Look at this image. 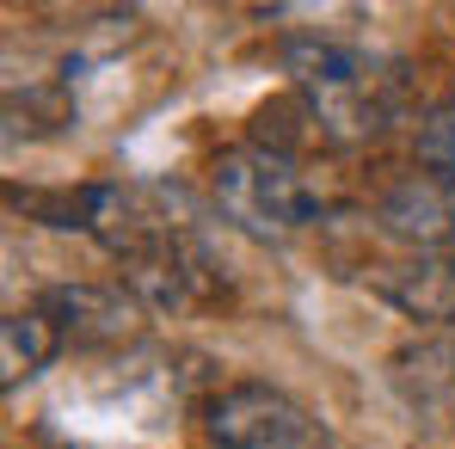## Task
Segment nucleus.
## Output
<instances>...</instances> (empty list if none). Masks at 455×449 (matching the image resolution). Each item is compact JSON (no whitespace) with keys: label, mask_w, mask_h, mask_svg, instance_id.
<instances>
[{"label":"nucleus","mask_w":455,"mask_h":449,"mask_svg":"<svg viewBox=\"0 0 455 449\" xmlns=\"http://www.w3.org/2000/svg\"><path fill=\"white\" fill-rule=\"evenodd\" d=\"M277 62L290 75V99L302 105L314 142H326V148H376L406 117L400 62H387V56L363 50V44L290 37L277 50Z\"/></svg>","instance_id":"1"},{"label":"nucleus","mask_w":455,"mask_h":449,"mask_svg":"<svg viewBox=\"0 0 455 449\" xmlns=\"http://www.w3.org/2000/svg\"><path fill=\"white\" fill-rule=\"evenodd\" d=\"M210 191L222 204V216L259 240H290L302 228L320 222V191L302 179L296 154H277L265 142H240L210 160Z\"/></svg>","instance_id":"2"},{"label":"nucleus","mask_w":455,"mask_h":449,"mask_svg":"<svg viewBox=\"0 0 455 449\" xmlns=\"http://www.w3.org/2000/svg\"><path fill=\"white\" fill-rule=\"evenodd\" d=\"M210 449H332V431L277 381H228L204 400Z\"/></svg>","instance_id":"3"},{"label":"nucleus","mask_w":455,"mask_h":449,"mask_svg":"<svg viewBox=\"0 0 455 449\" xmlns=\"http://www.w3.org/2000/svg\"><path fill=\"white\" fill-rule=\"evenodd\" d=\"M31 308L56 326L62 351H105V345H124V339L136 333V314H142V301L124 296V290H111V284H44Z\"/></svg>","instance_id":"4"},{"label":"nucleus","mask_w":455,"mask_h":449,"mask_svg":"<svg viewBox=\"0 0 455 449\" xmlns=\"http://www.w3.org/2000/svg\"><path fill=\"white\" fill-rule=\"evenodd\" d=\"M370 290L394 314H406L419 326H437V333H455V246L450 253H406L394 265H376Z\"/></svg>","instance_id":"5"},{"label":"nucleus","mask_w":455,"mask_h":449,"mask_svg":"<svg viewBox=\"0 0 455 449\" xmlns=\"http://www.w3.org/2000/svg\"><path fill=\"white\" fill-rule=\"evenodd\" d=\"M376 216H381V228H387L394 240H406L412 253H450L455 246V179L412 172V179L387 185Z\"/></svg>","instance_id":"6"},{"label":"nucleus","mask_w":455,"mask_h":449,"mask_svg":"<svg viewBox=\"0 0 455 449\" xmlns=\"http://www.w3.org/2000/svg\"><path fill=\"white\" fill-rule=\"evenodd\" d=\"M394 381L425 406H455V333H431L394 351Z\"/></svg>","instance_id":"7"},{"label":"nucleus","mask_w":455,"mask_h":449,"mask_svg":"<svg viewBox=\"0 0 455 449\" xmlns=\"http://www.w3.org/2000/svg\"><path fill=\"white\" fill-rule=\"evenodd\" d=\"M0 357H6V394L19 388V381H31V375L44 370V364H56L62 357V339H56V326L37 314V308H25V314H6V326H0Z\"/></svg>","instance_id":"8"},{"label":"nucleus","mask_w":455,"mask_h":449,"mask_svg":"<svg viewBox=\"0 0 455 449\" xmlns=\"http://www.w3.org/2000/svg\"><path fill=\"white\" fill-rule=\"evenodd\" d=\"M412 154H419V172L431 179H455V99L431 105L419 136H412Z\"/></svg>","instance_id":"9"}]
</instances>
